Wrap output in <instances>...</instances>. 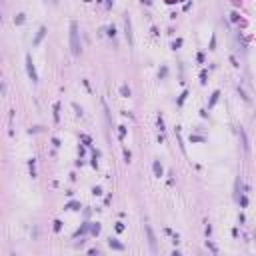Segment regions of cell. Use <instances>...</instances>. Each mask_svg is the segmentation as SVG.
<instances>
[{"label": "cell", "mask_w": 256, "mask_h": 256, "mask_svg": "<svg viewBox=\"0 0 256 256\" xmlns=\"http://www.w3.org/2000/svg\"><path fill=\"white\" fill-rule=\"evenodd\" d=\"M70 50L74 56H80L82 52V44H80V34H78V24L70 22Z\"/></svg>", "instance_id": "cell-1"}, {"label": "cell", "mask_w": 256, "mask_h": 256, "mask_svg": "<svg viewBox=\"0 0 256 256\" xmlns=\"http://www.w3.org/2000/svg\"><path fill=\"white\" fill-rule=\"evenodd\" d=\"M26 72H28L30 80L36 84L38 82V74H36V68H34V62H32V56L30 54H26Z\"/></svg>", "instance_id": "cell-2"}, {"label": "cell", "mask_w": 256, "mask_h": 256, "mask_svg": "<svg viewBox=\"0 0 256 256\" xmlns=\"http://www.w3.org/2000/svg\"><path fill=\"white\" fill-rule=\"evenodd\" d=\"M124 32H126V40L130 46H134V36H132V22H130V16L124 18Z\"/></svg>", "instance_id": "cell-3"}, {"label": "cell", "mask_w": 256, "mask_h": 256, "mask_svg": "<svg viewBox=\"0 0 256 256\" xmlns=\"http://www.w3.org/2000/svg\"><path fill=\"white\" fill-rule=\"evenodd\" d=\"M146 234H148L150 250H152V252H156V250H158V248H156V236H154V232H152V228H150V226H146Z\"/></svg>", "instance_id": "cell-4"}, {"label": "cell", "mask_w": 256, "mask_h": 256, "mask_svg": "<svg viewBox=\"0 0 256 256\" xmlns=\"http://www.w3.org/2000/svg\"><path fill=\"white\" fill-rule=\"evenodd\" d=\"M108 246H110L112 250H120V252L124 250V244H120L116 238H108Z\"/></svg>", "instance_id": "cell-5"}, {"label": "cell", "mask_w": 256, "mask_h": 256, "mask_svg": "<svg viewBox=\"0 0 256 256\" xmlns=\"http://www.w3.org/2000/svg\"><path fill=\"white\" fill-rule=\"evenodd\" d=\"M152 170H154V176H158V178L164 174V168H162V164H160L158 160H154V162H152Z\"/></svg>", "instance_id": "cell-6"}, {"label": "cell", "mask_w": 256, "mask_h": 256, "mask_svg": "<svg viewBox=\"0 0 256 256\" xmlns=\"http://www.w3.org/2000/svg\"><path fill=\"white\" fill-rule=\"evenodd\" d=\"M44 34H46V28H44V26H40V28H38V32H36V38H34V46H38V44L42 42Z\"/></svg>", "instance_id": "cell-7"}, {"label": "cell", "mask_w": 256, "mask_h": 256, "mask_svg": "<svg viewBox=\"0 0 256 256\" xmlns=\"http://www.w3.org/2000/svg\"><path fill=\"white\" fill-rule=\"evenodd\" d=\"M64 208H66V210H80V202H74V200H72V202L64 204Z\"/></svg>", "instance_id": "cell-8"}, {"label": "cell", "mask_w": 256, "mask_h": 256, "mask_svg": "<svg viewBox=\"0 0 256 256\" xmlns=\"http://www.w3.org/2000/svg\"><path fill=\"white\" fill-rule=\"evenodd\" d=\"M238 134H240V138H242V146H244V150L248 152V140H246V134H244V130L240 128V130H238Z\"/></svg>", "instance_id": "cell-9"}, {"label": "cell", "mask_w": 256, "mask_h": 256, "mask_svg": "<svg viewBox=\"0 0 256 256\" xmlns=\"http://www.w3.org/2000/svg\"><path fill=\"white\" fill-rule=\"evenodd\" d=\"M218 96H220V92H218V90H214V92H212V98H210V102H208V108H212L214 104L218 102Z\"/></svg>", "instance_id": "cell-10"}, {"label": "cell", "mask_w": 256, "mask_h": 256, "mask_svg": "<svg viewBox=\"0 0 256 256\" xmlns=\"http://www.w3.org/2000/svg\"><path fill=\"white\" fill-rule=\"evenodd\" d=\"M54 122H60V104H54Z\"/></svg>", "instance_id": "cell-11"}, {"label": "cell", "mask_w": 256, "mask_h": 256, "mask_svg": "<svg viewBox=\"0 0 256 256\" xmlns=\"http://www.w3.org/2000/svg\"><path fill=\"white\" fill-rule=\"evenodd\" d=\"M100 228H102V226H100L98 222H96V224H90V232H92L94 236H98V234H100Z\"/></svg>", "instance_id": "cell-12"}, {"label": "cell", "mask_w": 256, "mask_h": 256, "mask_svg": "<svg viewBox=\"0 0 256 256\" xmlns=\"http://www.w3.org/2000/svg\"><path fill=\"white\" fill-rule=\"evenodd\" d=\"M186 96H188V90H184V92H182V94L178 96V100H176V104H178V106H182V104H184V100H186Z\"/></svg>", "instance_id": "cell-13"}, {"label": "cell", "mask_w": 256, "mask_h": 256, "mask_svg": "<svg viewBox=\"0 0 256 256\" xmlns=\"http://www.w3.org/2000/svg\"><path fill=\"white\" fill-rule=\"evenodd\" d=\"M120 94H122V96H124V98H128V96H130V94H132V92H130V88H128L126 84H122V86H120Z\"/></svg>", "instance_id": "cell-14"}, {"label": "cell", "mask_w": 256, "mask_h": 256, "mask_svg": "<svg viewBox=\"0 0 256 256\" xmlns=\"http://www.w3.org/2000/svg\"><path fill=\"white\" fill-rule=\"evenodd\" d=\"M238 202H240V206H242V208H246V206H248V198H246L244 194H240V196H238Z\"/></svg>", "instance_id": "cell-15"}, {"label": "cell", "mask_w": 256, "mask_h": 256, "mask_svg": "<svg viewBox=\"0 0 256 256\" xmlns=\"http://www.w3.org/2000/svg\"><path fill=\"white\" fill-rule=\"evenodd\" d=\"M124 136H126V126H118V138L124 140Z\"/></svg>", "instance_id": "cell-16"}, {"label": "cell", "mask_w": 256, "mask_h": 256, "mask_svg": "<svg viewBox=\"0 0 256 256\" xmlns=\"http://www.w3.org/2000/svg\"><path fill=\"white\" fill-rule=\"evenodd\" d=\"M206 248H208V250H210V252H214V254H216V252H218V248H216V244H212V242H210V240H206Z\"/></svg>", "instance_id": "cell-17"}, {"label": "cell", "mask_w": 256, "mask_h": 256, "mask_svg": "<svg viewBox=\"0 0 256 256\" xmlns=\"http://www.w3.org/2000/svg\"><path fill=\"white\" fill-rule=\"evenodd\" d=\"M158 128H160V132L166 130V128H164V118H162V114H158Z\"/></svg>", "instance_id": "cell-18"}, {"label": "cell", "mask_w": 256, "mask_h": 256, "mask_svg": "<svg viewBox=\"0 0 256 256\" xmlns=\"http://www.w3.org/2000/svg\"><path fill=\"white\" fill-rule=\"evenodd\" d=\"M180 46H182V38H176V40L172 42V50H178Z\"/></svg>", "instance_id": "cell-19"}, {"label": "cell", "mask_w": 256, "mask_h": 256, "mask_svg": "<svg viewBox=\"0 0 256 256\" xmlns=\"http://www.w3.org/2000/svg\"><path fill=\"white\" fill-rule=\"evenodd\" d=\"M80 140L84 142L86 146H90V144H92V140H90V136H86V134H80Z\"/></svg>", "instance_id": "cell-20"}, {"label": "cell", "mask_w": 256, "mask_h": 256, "mask_svg": "<svg viewBox=\"0 0 256 256\" xmlns=\"http://www.w3.org/2000/svg\"><path fill=\"white\" fill-rule=\"evenodd\" d=\"M106 30H108V32H106V34H108V36H112V38H114V36H116V28H114V26H108V28H106Z\"/></svg>", "instance_id": "cell-21"}, {"label": "cell", "mask_w": 256, "mask_h": 256, "mask_svg": "<svg viewBox=\"0 0 256 256\" xmlns=\"http://www.w3.org/2000/svg\"><path fill=\"white\" fill-rule=\"evenodd\" d=\"M206 78H208V72H206V70H202V72H200V82H202V84H206Z\"/></svg>", "instance_id": "cell-22"}, {"label": "cell", "mask_w": 256, "mask_h": 256, "mask_svg": "<svg viewBox=\"0 0 256 256\" xmlns=\"http://www.w3.org/2000/svg\"><path fill=\"white\" fill-rule=\"evenodd\" d=\"M230 20H232V22H238V20H240L238 12H230Z\"/></svg>", "instance_id": "cell-23"}, {"label": "cell", "mask_w": 256, "mask_h": 256, "mask_svg": "<svg viewBox=\"0 0 256 256\" xmlns=\"http://www.w3.org/2000/svg\"><path fill=\"white\" fill-rule=\"evenodd\" d=\"M166 74H168V68H166V66H162V68H160V74H158V76H160V78H166Z\"/></svg>", "instance_id": "cell-24"}, {"label": "cell", "mask_w": 256, "mask_h": 256, "mask_svg": "<svg viewBox=\"0 0 256 256\" xmlns=\"http://www.w3.org/2000/svg\"><path fill=\"white\" fill-rule=\"evenodd\" d=\"M60 228H62V222L60 220H54V232H60Z\"/></svg>", "instance_id": "cell-25"}, {"label": "cell", "mask_w": 256, "mask_h": 256, "mask_svg": "<svg viewBox=\"0 0 256 256\" xmlns=\"http://www.w3.org/2000/svg\"><path fill=\"white\" fill-rule=\"evenodd\" d=\"M14 22H16V24H22V22H24V14H18V16L14 18Z\"/></svg>", "instance_id": "cell-26"}, {"label": "cell", "mask_w": 256, "mask_h": 256, "mask_svg": "<svg viewBox=\"0 0 256 256\" xmlns=\"http://www.w3.org/2000/svg\"><path fill=\"white\" fill-rule=\"evenodd\" d=\"M190 142H204L202 136H190Z\"/></svg>", "instance_id": "cell-27"}, {"label": "cell", "mask_w": 256, "mask_h": 256, "mask_svg": "<svg viewBox=\"0 0 256 256\" xmlns=\"http://www.w3.org/2000/svg\"><path fill=\"white\" fill-rule=\"evenodd\" d=\"M92 194H94V196H100V194H102V188L94 186V188H92Z\"/></svg>", "instance_id": "cell-28"}, {"label": "cell", "mask_w": 256, "mask_h": 256, "mask_svg": "<svg viewBox=\"0 0 256 256\" xmlns=\"http://www.w3.org/2000/svg\"><path fill=\"white\" fill-rule=\"evenodd\" d=\"M230 62H232V66H234V68H238V66H240V64H238V60H236V56H230Z\"/></svg>", "instance_id": "cell-29"}, {"label": "cell", "mask_w": 256, "mask_h": 256, "mask_svg": "<svg viewBox=\"0 0 256 256\" xmlns=\"http://www.w3.org/2000/svg\"><path fill=\"white\" fill-rule=\"evenodd\" d=\"M116 232H124V224H122V222L116 224Z\"/></svg>", "instance_id": "cell-30"}, {"label": "cell", "mask_w": 256, "mask_h": 256, "mask_svg": "<svg viewBox=\"0 0 256 256\" xmlns=\"http://www.w3.org/2000/svg\"><path fill=\"white\" fill-rule=\"evenodd\" d=\"M204 232H206V236H210V234H212V226H210V224H206V228H204Z\"/></svg>", "instance_id": "cell-31"}, {"label": "cell", "mask_w": 256, "mask_h": 256, "mask_svg": "<svg viewBox=\"0 0 256 256\" xmlns=\"http://www.w3.org/2000/svg\"><path fill=\"white\" fill-rule=\"evenodd\" d=\"M124 158H126V162H130V158H132V154H130V150H124Z\"/></svg>", "instance_id": "cell-32"}, {"label": "cell", "mask_w": 256, "mask_h": 256, "mask_svg": "<svg viewBox=\"0 0 256 256\" xmlns=\"http://www.w3.org/2000/svg\"><path fill=\"white\" fill-rule=\"evenodd\" d=\"M196 60H198V62H204V52H198V56H196Z\"/></svg>", "instance_id": "cell-33"}, {"label": "cell", "mask_w": 256, "mask_h": 256, "mask_svg": "<svg viewBox=\"0 0 256 256\" xmlns=\"http://www.w3.org/2000/svg\"><path fill=\"white\" fill-rule=\"evenodd\" d=\"M216 48V36H212V40H210V50Z\"/></svg>", "instance_id": "cell-34"}, {"label": "cell", "mask_w": 256, "mask_h": 256, "mask_svg": "<svg viewBox=\"0 0 256 256\" xmlns=\"http://www.w3.org/2000/svg\"><path fill=\"white\" fill-rule=\"evenodd\" d=\"M88 252H90V254H92V256H98V254H100V252H98V250H96V248H90V250H88Z\"/></svg>", "instance_id": "cell-35"}, {"label": "cell", "mask_w": 256, "mask_h": 256, "mask_svg": "<svg viewBox=\"0 0 256 256\" xmlns=\"http://www.w3.org/2000/svg\"><path fill=\"white\" fill-rule=\"evenodd\" d=\"M52 144H54V146L58 148V146H60V140H58V138H52Z\"/></svg>", "instance_id": "cell-36"}, {"label": "cell", "mask_w": 256, "mask_h": 256, "mask_svg": "<svg viewBox=\"0 0 256 256\" xmlns=\"http://www.w3.org/2000/svg\"><path fill=\"white\" fill-rule=\"evenodd\" d=\"M142 2H144L146 6H150V4H152V0H142Z\"/></svg>", "instance_id": "cell-37"}, {"label": "cell", "mask_w": 256, "mask_h": 256, "mask_svg": "<svg viewBox=\"0 0 256 256\" xmlns=\"http://www.w3.org/2000/svg\"><path fill=\"white\" fill-rule=\"evenodd\" d=\"M174 2H178V0H166V4H174Z\"/></svg>", "instance_id": "cell-38"}, {"label": "cell", "mask_w": 256, "mask_h": 256, "mask_svg": "<svg viewBox=\"0 0 256 256\" xmlns=\"http://www.w3.org/2000/svg\"><path fill=\"white\" fill-rule=\"evenodd\" d=\"M106 4H108V6H110V4H112V0H106Z\"/></svg>", "instance_id": "cell-39"}, {"label": "cell", "mask_w": 256, "mask_h": 256, "mask_svg": "<svg viewBox=\"0 0 256 256\" xmlns=\"http://www.w3.org/2000/svg\"><path fill=\"white\" fill-rule=\"evenodd\" d=\"M84 2H92V0H84Z\"/></svg>", "instance_id": "cell-40"}, {"label": "cell", "mask_w": 256, "mask_h": 256, "mask_svg": "<svg viewBox=\"0 0 256 256\" xmlns=\"http://www.w3.org/2000/svg\"><path fill=\"white\" fill-rule=\"evenodd\" d=\"M254 238H256V232H254Z\"/></svg>", "instance_id": "cell-41"}]
</instances>
